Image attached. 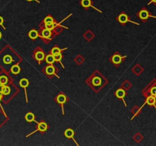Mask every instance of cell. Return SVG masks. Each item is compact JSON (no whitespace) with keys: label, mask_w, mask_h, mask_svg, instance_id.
<instances>
[{"label":"cell","mask_w":156,"mask_h":146,"mask_svg":"<svg viewBox=\"0 0 156 146\" xmlns=\"http://www.w3.org/2000/svg\"><path fill=\"white\" fill-rule=\"evenodd\" d=\"M23 59V57L8 44L0 51V67L4 72L8 73H10L12 66L20 64Z\"/></svg>","instance_id":"cell-1"},{"label":"cell","mask_w":156,"mask_h":146,"mask_svg":"<svg viewBox=\"0 0 156 146\" xmlns=\"http://www.w3.org/2000/svg\"><path fill=\"white\" fill-rule=\"evenodd\" d=\"M85 83L93 90L95 93L97 94L108 83V80L100 71L95 70L85 80Z\"/></svg>","instance_id":"cell-2"},{"label":"cell","mask_w":156,"mask_h":146,"mask_svg":"<svg viewBox=\"0 0 156 146\" xmlns=\"http://www.w3.org/2000/svg\"><path fill=\"white\" fill-rule=\"evenodd\" d=\"M19 91H20L19 88L15 85L13 82L8 84V85H6L2 90V101L5 104H8L11 99L18 94Z\"/></svg>","instance_id":"cell-3"},{"label":"cell","mask_w":156,"mask_h":146,"mask_svg":"<svg viewBox=\"0 0 156 146\" xmlns=\"http://www.w3.org/2000/svg\"><path fill=\"white\" fill-rule=\"evenodd\" d=\"M58 71H59V69L56 66H54V64H47L41 69L43 74L49 79H51L54 76L56 77L57 78H60V77L57 75Z\"/></svg>","instance_id":"cell-4"},{"label":"cell","mask_w":156,"mask_h":146,"mask_svg":"<svg viewBox=\"0 0 156 146\" xmlns=\"http://www.w3.org/2000/svg\"><path fill=\"white\" fill-rule=\"evenodd\" d=\"M38 32H39V38H40L46 44H49V42L56 37L51 30L44 28H39Z\"/></svg>","instance_id":"cell-5"},{"label":"cell","mask_w":156,"mask_h":146,"mask_svg":"<svg viewBox=\"0 0 156 146\" xmlns=\"http://www.w3.org/2000/svg\"><path fill=\"white\" fill-rule=\"evenodd\" d=\"M46 56V53L43 48L40 46H37L33 50L32 57L34 60L36 61L38 65H40L44 61Z\"/></svg>","instance_id":"cell-6"},{"label":"cell","mask_w":156,"mask_h":146,"mask_svg":"<svg viewBox=\"0 0 156 146\" xmlns=\"http://www.w3.org/2000/svg\"><path fill=\"white\" fill-rule=\"evenodd\" d=\"M142 94L145 97H148L149 95L156 96V79H153L150 83L147 85L142 91Z\"/></svg>","instance_id":"cell-7"},{"label":"cell","mask_w":156,"mask_h":146,"mask_svg":"<svg viewBox=\"0 0 156 146\" xmlns=\"http://www.w3.org/2000/svg\"><path fill=\"white\" fill-rule=\"evenodd\" d=\"M127 58V56H122L118 51H116L109 58V60L114 66L118 67L124 62V59Z\"/></svg>","instance_id":"cell-8"},{"label":"cell","mask_w":156,"mask_h":146,"mask_svg":"<svg viewBox=\"0 0 156 146\" xmlns=\"http://www.w3.org/2000/svg\"><path fill=\"white\" fill-rule=\"evenodd\" d=\"M116 20L119 22V24L122 25V26H124L126 25L127 23H133L134 25H139V23H137L136 21H132L131 18H129V15L127 14L126 13L125 11H121L119 15H118L117 17L116 18Z\"/></svg>","instance_id":"cell-9"},{"label":"cell","mask_w":156,"mask_h":146,"mask_svg":"<svg viewBox=\"0 0 156 146\" xmlns=\"http://www.w3.org/2000/svg\"><path fill=\"white\" fill-rule=\"evenodd\" d=\"M136 16L139 18L140 19V21L143 23L146 22L147 20H148L149 18H152L156 19V16L152 15V14L150 13V11H148V10L147 9V8L145 7L142 8L137 12Z\"/></svg>","instance_id":"cell-10"},{"label":"cell","mask_w":156,"mask_h":146,"mask_svg":"<svg viewBox=\"0 0 156 146\" xmlns=\"http://www.w3.org/2000/svg\"><path fill=\"white\" fill-rule=\"evenodd\" d=\"M35 123H37V126L36 128H35V130L33 131L32 133H29L28 135H27L26 138L30 136V135H32L34 133H37V132H39V133H44L45 132L47 131L48 129H49V126H48L47 123L44 121V120H41L40 122L36 121Z\"/></svg>","instance_id":"cell-11"},{"label":"cell","mask_w":156,"mask_h":146,"mask_svg":"<svg viewBox=\"0 0 156 146\" xmlns=\"http://www.w3.org/2000/svg\"><path fill=\"white\" fill-rule=\"evenodd\" d=\"M54 101L55 102H56L59 106H60L61 110H62V113H63V115H64V105L68 102V97H67L66 95H65L63 92H59L58 95L54 97Z\"/></svg>","instance_id":"cell-12"},{"label":"cell","mask_w":156,"mask_h":146,"mask_svg":"<svg viewBox=\"0 0 156 146\" xmlns=\"http://www.w3.org/2000/svg\"><path fill=\"white\" fill-rule=\"evenodd\" d=\"M13 82V78L9 75V73L6 72H0V85H8Z\"/></svg>","instance_id":"cell-13"},{"label":"cell","mask_w":156,"mask_h":146,"mask_svg":"<svg viewBox=\"0 0 156 146\" xmlns=\"http://www.w3.org/2000/svg\"><path fill=\"white\" fill-rule=\"evenodd\" d=\"M114 95L116 96V98L119 99V100H121V101L124 102V106H125L126 107H127V104H126V103L125 101V99H124V97L127 95V92H126V90H124V88L121 87H119V88L114 92Z\"/></svg>","instance_id":"cell-14"},{"label":"cell","mask_w":156,"mask_h":146,"mask_svg":"<svg viewBox=\"0 0 156 146\" xmlns=\"http://www.w3.org/2000/svg\"><path fill=\"white\" fill-rule=\"evenodd\" d=\"M79 4H80V6H82L84 9L88 10V8H94L95 10H96V11H98L99 13H103L102 11H101V10L98 9L97 8H96V7H95V6H94L93 2H92V1H91V0H80Z\"/></svg>","instance_id":"cell-15"},{"label":"cell","mask_w":156,"mask_h":146,"mask_svg":"<svg viewBox=\"0 0 156 146\" xmlns=\"http://www.w3.org/2000/svg\"><path fill=\"white\" fill-rule=\"evenodd\" d=\"M145 104H148V106H150V107H154L156 109L155 97V96H152V95H149V96L145 97V101L144 104H143V106L139 107L141 110H142V109L143 108V107H144Z\"/></svg>","instance_id":"cell-16"},{"label":"cell","mask_w":156,"mask_h":146,"mask_svg":"<svg viewBox=\"0 0 156 146\" xmlns=\"http://www.w3.org/2000/svg\"><path fill=\"white\" fill-rule=\"evenodd\" d=\"M19 85L21 86L22 88H24L25 91V100H26V103H28V95H27V87L30 85V82L29 80L26 78H21L19 81Z\"/></svg>","instance_id":"cell-17"},{"label":"cell","mask_w":156,"mask_h":146,"mask_svg":"<svg viewBox=\"0 0 156 146\" xmlns=\"http://www.w3.org/2000/svg\"><path fill=\"white\" fill-rule=\"evenodd\" d=\"M64 135L66 139H72V140L75 142L76 145H79V144H78V143L76 141V139H75V138H74L75 132H74V130L72 129V128H68V129H66L64 132Z\"/></svg>","instance_id":"cell-18"},{"label":"cell","mask_w":156,"mask_h":146,"mask_svg":"<svg viewBox=\"0 0 156 146\" xmlns=\"http://www.w3.org/2000/svg\"><path fill=\"white\" fill-rule=\"evenodd\" d=\"M131 71L133 74L135 75L139 76V75H140L142 74L143 72H144V68H143V67L140 64L137 63V64H136L135 66L132 68Z\"/></svg>","instance_id":"cell-19"},{"label":"cell","mask_w":156,"mask_h":146,"mask_svg":"<svg viewBox=\"0 0 156 146\" xmlns=\"http://www.w3.org/2000/svg\"><path fill=\"white\" fill-rule=\"evenodd\" d=\"M56 19L54 18L50 14H49V15H47V16H46L45 18H44V19H43V21H41V22L39 24V26H41V25H46V24H48V23H52V22H55Z\"/></svg>","instance_id":"cell-20"},{"label":"cell","mask_w":156,"mask_h":146,"mask_svg":"<svg viewBox=\"0 0 156 146\" xmlns=\"http://www.w3.org/2000/svg\"><path fill=\"white\" fill-rule=\"evenodd\" d=\"M28 36L30 40H35L39 37V32H38V30H35V29H31L28 31Z\"/></svg>","instance_id":"cell-21"},{"label":"cell","mask_w":156,"mask_h":146,"mask_svg":"<svg viewBox=\"0 0 156 146\" xmlns=\"http://www.w3.org/2000/svg\"><path fill=\"white\" fill-rule=\"evenodd\" d=\"M8 120V117L4 112V110L2 108H0V127L2 126L3 124H5L6 122Z\"/></svg>","instance_id":"cell-22"},{"label":"cell","mask_w":156,"mask_h":146,"mask_svg":"<svg viewBox=\"0 0 156 146\" xmlns=\"http://www.w3.org/2000/svg\"><path fill=\"white\" fill-rule=\"evenodd\" d=\"M95 34L92 32V30H86L85 33L83 34V37L87 41H91L95 38Z\"/></svg>","instance_id":"cell-23"},{"label":"cell","mask_w":156,"mask_h":146,"mask_svg":"<svg viewBox=\"0 0 156 146\" xmlns=\"http://www.w3.org/2000/svg\"><path fill=\"white\" fill-rule=\"evenodd\" d=\"M25 120L28 123H32V122H36V116L32 112H28L25 116Z\"/></svg>","instance_id":"cell-24"},{"label":"cell","mask_w":156,"mask_h":146,"mask_svg":"<svg viewBox=\"0 0 156 146\" xmlns=\"http://www.w3.org/2000/svg\"><path fill=\"white\" fill-rule=\"evenodd\" d=\"M66 49H67V47L61 49L59 46L56 45V46H54V47H53L51 49H50L49 53H51V54H53V55H55V54H56V53H62V52L64 51V50H66Z\"/></svg>","instance_id":"cell-25"},{"label":"cell","mask_w":156,"mask_h":146,"mask_svg":"<svg viewBox=\"0 0 156 146\" xmlns=\"http://www.w3.org/2000/svg\"><path fill=\"white\" fill-rule=\"evenodd\" d=\"M21 67H20L19 64H15L11 66V69H10V73L16 75H18L19 73L21 72Z\"/></svg>","instance_id":"cell-26"},{"label":"cell","mask_w":156,"mask_h":146,"mask_svg":"<svg viewBox=\"0 0 156 146\" xmlns=\"http://www.w3.org/2000/svg\"><path fill=\"white\" fill-rule=\"evenodd\" d=\"M44 61H45L47 64H54V63H55L54 56L51 53H49L47 55H46Z\"/></svg>","instance_id":"cell-27"},{"label":"cell","mask_w":156,"mask_h":146,"mask_svg":"<svg viewBox=\"0 0 156 146\" xmlns=\"http://www.w3.org/2000/svg\"><path fill=\"white\" fill-rule=\"evenodd\" d=\"M53 56H54V59H55V63H60L62 67H63V68H65V66H63V63H62V59H63V53H56V54H55V55H53Z\"/></svg>","instance_id":"cell-28"},{"label":"cell","mask_w":156,"mask_h":146,"mask_svg":"<svg viewBox=\"0 0 156 146\" xmlns=\"http://www.w3.org/2000/svg\"><path fill=\"white\" fill-rule=\"evenodd\" d=\"M121 87H123V88H124V90H126V91H129L132 87L131 82H129V80H124V82L121 83Z\"/></svg>","instance_id":"cell-29"},{"label":"cell","mask_w":156,"mask_h":146,"mask_svg":"<svg viewBox=\"0 0 156 146\" xmlns=\"http://www.w3.org/2000/svg\"><path fill=\"white\" fill-rule=\"evenodd\" d=\"M141 111H142V110H140V108H139V107L138 106L134 107H133V108L131 110V114H133V116H132V118H131V120H133V119L136 117V116H138V115H139V114L141 113Z\"/></svg>","instance_id":"cell-30"},{"label":"cell","mask_w":156,"mask_h":146,"mask_svg":"<svg viewBox=\"0 0 156 146\" xmlns=\"http://www.w3.org/2000/svg\"><path fill=\"white\" fill-rule=\"evenodd\" d=\"M74 61L76 64L78 65V66H81L85 62V58L81 54H78L74 58Z\"/></svg>","instance_id":"cell-31"},{"label":"cell","mask_w":156,"mask_h":146,"mask_svg":"<svg viewBox=\"0 0 156 146\" xmlns=\"http://www.w3.org/2000/svg\"><path fill=\"white\" fill-rule=\"evenodd\" d=\"M133 140L135 141L136 142L139 143L143 140V135L141 134V133H136L135 135H133Z\"/></svg>","instance_id":"cell-32"},{"label":"cell","mask_w":156,"mask_h":146,"mask_svg":"<svg viewBox=\"0 0 156 146\" xmlns=\"http://www.w3.org/2000/svg\"><path fill=\"white\" fill-rule=\"evenodd\" d=\"M4 19H3V18L2 17V16H1V15H0V26H2V28H3V29H5V30H6V27L4 26Z\"/></svg>","instance_id":"cell-33"},{"label":"cell","mask_w":156,"mask_h":146,"mask_svg":"<svg viewBox=\"0 0 156 146\" xmlns=\"http://www.w3.org/2000/svg\"><path fill=\"white\" fill-rule=\"evenodd\" d=\"M151 4H153L154 6H156V0H149V2H148V6L151 5Z\"/></svg>","instance_id":"cell-34"},{"label":"cell","mask_w":156,"mask_h":146,"mask_svg":"<svg viewBox=\"0 0 156 146\" xmlns=\"http://www.w3.org/2000/svg\"><path fill=\"white\" fill-rule=\"evenodd\" d=\"M27 2H37V3H40V1H38V0H26Z\"/></svg>","instance_id":"cell-35"},{"label":"cell","mask_w":156,"mask_h":146,"mask_svg":"<svg viewBox=\"0 0 156 146\" xmlns=\"http://www.w3.org/2000/svg\"><path fill=\"white\" fill-rule=\"evenodd\" d=\"M2 94H0V101H2Z\"/></svg>","instance_id":"cell-36"},{"label":"cell","mask_w":156,"mask_h":146,"mask_svg":"<svg viewBox=\"0 0 156 146\" xmlns=\"http://www.w3.org/2000/svg\"><path fill=\"white\" fill-rule=\"evenodd\" d=\"M2 33H1V31H0V39L2 38Z\"/></svg>","instance_id":"cell-37"}]
</instances>
